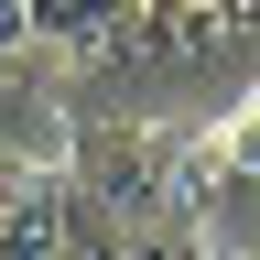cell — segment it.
I'll list each match as a JSON object with an SVG mask.
<instances>
[{
    "label": "cell",
    "mask_w": 260,
    "mask_h": 260,
    "mask_svg": "<svg viewBox=\"0 0 260 260\" xmlns=\"http://www.w3.org/2000/svg\"><path fill=\"white\" fill-rule=\"evenodd\" d=\"M65 162H76V184L109 206L119 239H152V228H206V206H195V130L87 119L76 141H65Z\"/></svg>",
    "instance_id": "1"
},
{
    "label": "cell",
    "mask_w": 260,
    "mask_h": 260,
    "mask_svg": "<svg viewBox=\"0 0 260 260\" xmlns=\"http://www.w3.org/2000/svg\"><path fill=\"white\" fill-rule=\"evenodd\" d=\"M228 44H249V32L228 22L217 0H141V11H130V65H119V76H195V65H217Z\"/></svg>",
    "instance_id": "2"
},
{
    "label": "cell",
    "mask_w": 260,
    "mask_h": 260,
    "mask_svg": "<svg viewBox=\"0 0 260 260\" xmlns=\"http://www.w3.org/2000/svg\"><path fill=\"white\" fill-rule=\"evenodd\" d=\"M195 206L206 217H260V98L195 130Z\"/></svg>",
    "instance_id": "3"
},
{
    "label": "cell",
    "mask_w": 260,
    "mask_h": 260,
    "mask_svg": "<svg viewBox=\"0 0 260 260\" xmlns=\"http://www.w3.org/2000/svg\"><path fill=\"white\" fill-rule=\"evenodd\" d=\"M130 260H228V249H206V228H152L130 239Z\"/></svg>",
    "instance_id": "4"
},
{
    "label": "cell",
    "mask_w": 260,
    "mask_h": 260,
    "mask_svg": "<svg viewBox=\"0 0 260 260\" xmlns=\"http://www.w3.org/2000/svg\"><path fill=\"white\" fill-rule=\"evenodd\" d=\"M228 260H260V239H249V249H228Z\"/></svg>",
    "instance_id": "5"
}]
</instances>
